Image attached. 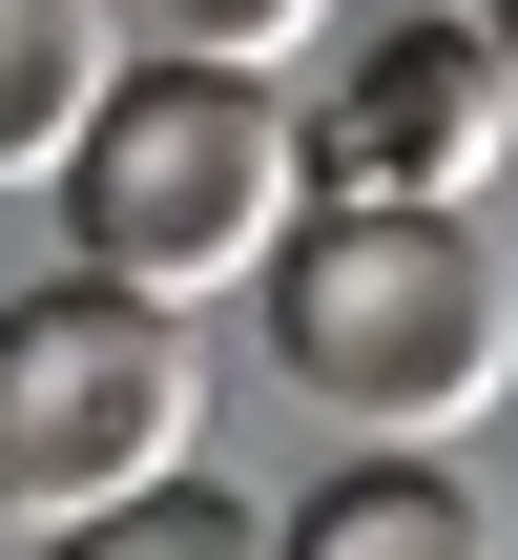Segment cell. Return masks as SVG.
<instances>
[{
  "label": "cell",
  "instance_id": "6",
  "mask_svg": "<svg viewBox=\"0 0 518 560\" xmlns=\"http://www.w3.org/2000/svg\"><path fill=\"white\" fill-rule=\"evenodd\" d=\"M104 83H125L104 0H0V187H62V145L104 125Z\"/></svg>",
  "mask_w": 518,
  "mask_h": 560
},
{
  "label": "cell",
  "instance_id": "9",
  "mask_svg": "<svg viewBox=\"0 0 518 560\" xmlns=\"http://www.w3.org/2000/svg\"><path fill=\"white\" fill-rule=\"evenodd\" d=\"M478 21H498V62H518V0H478Z\"/></svg>",
  "mask_w": 518,
  "mask_h": 560
},
{
  "label": "cell",
  "instance_id": "3",
  "mask_svg": "<svg viewBox=\"0 0 518 560\" xmlns=\"http://www.w3.org/2000/svg\"><path fill=\"white\" fill-rule=\"evenodd\" d=\"M187 436H208V353L166 291H104V270L0 291V520H104L187 478Z\"/></svg>",
  "mask_w": 518,
  "mask_h": 560
},
{
  "label": "cell",
  "instance_id": "2",
  "mask_svg": "<svg viewBox=\"0 0 518 560\" xmlns=\"http://www.w3.org/2000/svg\"><path fill=\"white\" fill-rule=\"evenodd\" d=\"M291 208H311V125H291V83H249V62H125L104 125L62 145V249H83L104 291H166V312L270 291Z\"/></svg>",
  "mask_w": 518,
  "mask_h": 560
},
{
  "label": "cell",
  "instance_id": "1",
  "mask_svg": "<svg viewBox=\"0 0 518 560\" xmlns=\"http://www.w3.org/2000/svg\"><path fill=\"white\" fill-rule=\"evenodd\" d=\"M270 353H291V395L332 416V436H457V416H498L518 374V270L478 208H395V187H311L291 208V249H270Z\"/></svg>",
  "mask_w": 518,
  "mask_h": 560
},
{
  "label": "cell",
  "instance_id": "4",
  "mask_svg": "<svg viewBox=\"0 0 518 560\" xmlns=\"http://www.w3.org/2000/svg\"><path fill=\"white\" fill-rule=\"evenodd\" d=\"M291 125H311V187H395V208L518 187V62H498V21H374V42L332 62V104H291Z\"/></svg>",
  "mask_w": 518,
  "mask_h": 560
},
{
  "label": "cell",
  "instance_id": "7",
  "mask_svg": "<svg viewBox=\"0 0 518 560\" xmlns=\"http://www.w3.org/2000/svg\"><path fill=\"white\" fill-rule=\"evenodd\" d=\"M104 21H125V62H249V83H291L332 42V0H104Z\"/></svg>",
  "mask_w": 518,
  "mask_h": 560
},
{
  "label": "cell",
  "instance_id": "8",
  "mask_svg": "<svg viewBox=\"0 0 518 560\" xmlns=\"http://www.w3.org/2000/svg\"><path fill=\"white\" fill-rule=\"evenodd\" d=\"M42 560H270V520L208 499V478H145V499H104V520H42Z\"/></svg>",
  "mask_w": 518,
  "mask_h": 560
},
{
  "label": "cell",
  "instance_id": "5",
  "mask_svg": "<svg viewBox=\"0 0 518 560\" xmlns=\"http://www.w3.org/2000/svg\"><path fill=\"white\" fill-rule=\"evenodd\" d=\"M270 560H498V499H478L457 457H415V436H353V457L270 520Z\"/></svg>",
  "mask_w": 518,
  "mask_h": 560
}]
</instances>
